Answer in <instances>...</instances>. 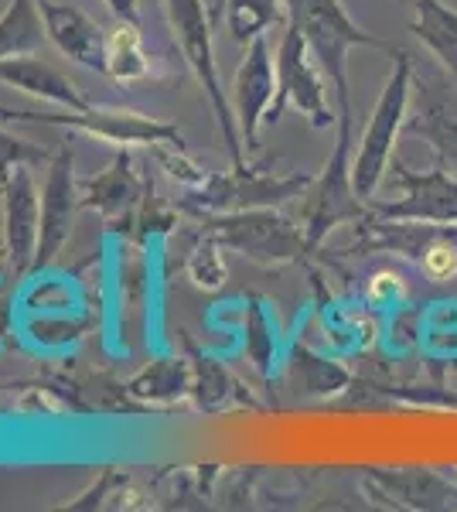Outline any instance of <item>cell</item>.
<instances>
[{"label": "cell", "mask_w": 457, "mask_h": 512, "mask_svg": "<svg viewBox=\"0 0 457 512\" xmlns=\"http://www.w3.org/2000/svg\"><path fill=\"white\" fill-rule=\"evenodd\" d=\"M0 243H4L7 277L24 284L35 270L38 239H41V192L31 175V164H21L4 178V198H0Z\"/></svg>", "instance_id": "obj_9"}, {"label": "cell", "mask_w": 457, "mask_h": 512, "mask_svg": "<svg viewBox=\"0 0 457 512\" xmlns=\"http://www.w3.org/2000/svg\"><path fill=\"white\" fill-rule=\"evenodd\" d=\"M110 7L113 21H130V24H140V0H103Z\"/></svg>", "instance_id": "obj_35"}, {"label": "cell", "mask_w": 457, "mask_h": 512, "mask_svg": "<svg viewBox=\"0 0 457 512\" xmlns=\"http://www.w3.org/2000/svg\"><path fill=\"white\" fill-rule=\"evenodd\" d=\"M151 158L161 164L164 175H168L171 181H178V185H185V188H198L205 178H209V171H205L202 164L185 151V144H154Z\"/></svg>", "instance_id": "obj_30"}, {"label": "cell", "mask_w": 457, "mask_h": 512, "mask_svg": "<svg viewBox=\"0 0 457 512\" xmlns=\"http://www.w3.org/2000/svg\"><path fill=\"white\" fill-rule=\"evenodd\" d=\"M393 72H389L386 86L372 106V117L365 123L359 151L352 158V185L355 195L369 205V198L376 195V188L382 185L389 171V161L396 158V140L400 130L406 127L410 117V93H413V55L403 48H393Z\"/></svg>", "instance_id": "obj_3"}, {"label": "cell", "mask_w": 457, "mask_h": 512, "mask_svg": "<svg viewBox=\"0 0 457 512\" xmlns=\"http://www.w3.org/2000/svg\"><path fill=\"white\" fill-rule=\"evenodd\" d=\"M185 274L198 291H219V287H226L229 263H226V256H222V243H215L212 236L198 239V243L188 250Z\"/></svg>", "instance_id": "obj_28"}, {"label": "cell", "mask_w": 457, "mask_h": 512, "mask_svg": "<svg viewBox=\"0 0 457 512\" xmlns=\"http://www.w3.org/2000/svg\"><path fill=\"white\" fill-rule=\"evenodd\" d=\"M389 175L400 185L403 198L396 202H372L369 216L430 222V226H457V178L437 164L434 171H413L400 158L389 161Z\"/></svg>", "instance_id": "obj_10"}, {"label": "cell", "mask_w": 457, "mask_h": 512, "mask_svg": "<svg viewBox=\"0 0 457 512\" xmlns=\"http://www.w3.org/2000/svg\"><path fill=\"white\" fill-rule=\"evenodd\" d=\"M48 41L38 0H7L0 11V59L38 55Z\"/></svg>", "instance_id": "obj_21"}, {"label": "cell", "mask_w": 457, "mask_h": 512, "mask_svg": "<svg viewBox=\"0 0 457 512\" xmlns=\"http://www.w3.org/2000/svg\"><path fill=\"white\" fill-rule=\"evenodd\" d=\"M365 294H369V301L379 304V308H393V304L406 294V284L396 270H379V274H372L369 291Z\"/></svg>", "instance_id": "obj_33"}, {"label": "cell", "mask_w": 457, "mask_h": 512, "mask_svg": "<svg viewBox=\"0 0 457 512\" xmlns=\"http://www.w3.org/2000/svg\"><path fill=\"white\" fill-rule=\"evenodd\" d=\"M417 263L423 277L434 280V284L457 280V226H437L434 236L423 243Z\"/></svg>", "instance_id": "obj_29"}, {"label": "cell", "mask_w": 457, "mask_h": 512, "mask_svg": "<svg viewBox=\"0 0 457 512\" xmlns=\"http://www.w3.org/2000/svg\"><path fill=\"white\" fill-rule=\"evenodd\" d=\"M226 4H229V0H209V7H212V18H222V14H226Z\"/></svg>", "instance_id": "obj_36"}, {"label": "cell", "mask_w": 457, "mask_h": 512, "mask_svg": "<svg viewBox=\"0 0 457 512\" xmlns=\"http://www.w3.org/2000/svg\"><path fill=\"white\" fill-rule=\"evenodd\" d=\"M284 18V0H229L226 4V24L229 35L249 45L253 38L267 35L273 24Z\"/></svg>", "instance_id": "obj_26"}, {"label": "cell", "mask_w": 457, "mask_h": 512, "mask_svg": "<svg viewBox=\"0 0 457 512\" xmlns=\"http://www.w3.org/2000/svg\"><path fill=\"white\" fill-rule=\"evenodd\" d=\"M21 315H62V311H82L79 284L55 274H31L18 291Z\"/></svg>", "instance_id": "obj_24"}, {"label": "cell", "mask_w": 457, "mask_h": 512, "mask_svg": "<svg viewBox=\"0 0 457 512\" xmlns=\"http://www.w3.org/2000/svg\"><path fill=\"white\" fill-rule=\"evenodd\" d=\"M41 161H52V154L28 144V140L7 134V130H0V181L11 175L14 168H21V164H41Z\"/></svg>", "instance_id": "obj_32"}, {"label": "cell", "mask_w": 457, "mask_h": 512, "mask_svg": "<svg viewBox=\"0 0 457 512\" xmlns=\"http://www.w3.org/2000/svg\"><path fill=\"white\" fill-rule=\"evenodd\" d=\"M0 198H4V181H0Z\"/></svg>", "instance_id": "obj_37"}, {"label": "cell", "mask_w": 457, "mask_h": 512, "mask_svg": "<svg viewBox=\"0 0 457 512\" xmlns=\"http://www.w3.org/2000/svg\"><path fill=\"white\" fill-rule=\"evenodd\" d=\"M41 18H45L48 41L69 62L82 69L106 72V28L89 18L82 7L65 4V0H38Z\"/></svg>", "instance_id": "obj_15"}, {"label": "cell", "mask_w": 457, "mask_h": 512, "mask_svg": "<svg viewBox=\"0 0 457 512\" xmlns=\"http://www.w3.org/2000/svg\"><path fill=\"white\" fill-rule=\"evenodd\" d=\"M352 130H338L335 151H331L328 164L311 185L314 202L307 209V243L311 250H318L324 239L331 236V229L345 226V222H362L369 216V205L355 195L352 185Z\"/></svg>", "instance_id": "obj_11"}, {"label": "cell", "mask_w": 457, "mask_h": 512, "mask_svg": "<svg viewBox=\"0 0 457 512\" xmlns=\"http://www.w3.org/2000/svg\"><path fill=\"white\" fill-rule=\"evenodd\" d=\"M79 195H82V209L99 212L106 229H120L123 233V229L137 226V212L147 195V181L134 171L127 147H120L103 175L79 181Z\"/></svg>", "instance_id": "obj_14"}, {"label": "cell", "mask_w": 457, "mask_h": 512, "mask_svg": "<svg viewBox=\"0 0 457 512\" xmlns=\"http://www.w3.org/2000/svg\"><path fill=\"white\" fill-rule=\"evenodd\" d=\"M0 82L11 89H18L24 96L45 99V103H55L62 110H86L93 106L82 89L72 82L65 72L52 69L48 62H41L38 55H14V59H0Z\"/></svg>", "instance_id": "obj_16"}, {"label": "cell", "mask_w": 457, "mask_h": 512, "mask_svg": "<svg viewBox=\"0 0 457 512\" xmlns=\"http://www.w3.org/2000/svg\"><path fill=\"white\" fill-rule=\"evenodd\" d=\"M413 35L437 59L440 69L457 76V11L444 0H413Z\"/></svg>", "instance_id": "obj_18"}, {"label": "cell", "mask_w": 457, "mask_h": 512, "mask_svg": "<svg viewBox=\"0 0 457 512\" xmlns=\"http://www.w3.org/2000/svg\"><path fill=\"white\" fill-rule=\"evenodd\" d=\"M79 209H82V195L76 178V158H72V147H58L52 161H48L45 185H41V239H38V256L31 274H45L58 260V253L65 250V243L72 236Z\"/></svg>", "instance_id": "obj_12"}, {"label": "cell", "mask_w": 457, "mask_h": 512, "mask_svg": "<svg viewBox=\"0 0 457 512\" xmlns=\"http://www.w3.org/2000/svg\"><path fill=\"white\" fill-rule=\"evenodd\" d=\"M246 332H249V359L260 366V373H270L273 366V338H270V315L263 311V304L249 301L246 311Z\"/></svg>", "instance_id": "obj_31"}, {"label": "cell", "mask_w": 457, "mask_h": 512, "mask_svg": "<svg viewBox=\"0 0 457 512\" xmlns=\"http://www.w3.org/2000/svg\"><path fill=\"white\" fill-rule=\"evenodd\" d=\"M0 123H41V127H69L76 134L106 140L113 147H147L154 144H185L174 123L157 120L140 110H113V106H86V110H14L0 106Z\"/></svg>", "instance_id": "obj_5"}, {"label": "cell", "mask_w": 457, "mask_h": 512, "mask_svg": "<svg viewBox=\"0 0 457 512\" xmlns=\"http://www.w3.org/2000/svg\"><path fill=\"white\" fill-rule=\"evenodd\" d=\"M284 24L297 28L311 48L314 62L324 69L338 96V130H352V96H348V52L352 48H386V38L355 24L342 0H284Z\"/></svg>", "instance_id": "obj_1"}, {"label": "cell", "mask_w": 457, "mask_h": 512, "mask_svg": "<svg viewBox=\"0 0 457 512\" xmlns=\"http://www.w3.org/2000/svg\"><path fill=\"white\" fill-rule=\"evenodd\" d=\"M144 492L130 475L106 468L99 475V482L89 492H82L76 502H69V509H140L144 506Z\"/></svg>", "instance_id": "obj_27"}, {"label": "cell", "mask_w": 457, "mask_h": 512, "mask_svg": "<svg viewBox=\"0 0 457 512\" xmlns=\"http://www.w3.org/2000/svg\"><path fill=\"white\" fill-rule=\"evenodd\" d=\"M127 393L147 407H168L191 393V366L181 355H161L127 383Z\"/></svg>", "instance_id": "obj_19"}, {"label": "cell", "mask_w": 457, "mask_h": 512, "mask_svg": "<svg viewBox=\"0 0 457 512\" xmlns=\"http://www.w3.org/2000/svg\"><path fill=\"white\" fill-rule=\"evenodd\" d=\"M406 134L423 137L437 154L440 168L457 178V76L447 69H417L413 65V93Z\"/></svg>", "instance_id": "obj_8"}, {"label": "cell", "mask_w": 457, "mask_h": 512, "mask_svg": "<svg viewBox=\"0 0 457 512\" xmlns=\"http://www.w3.org/2000/svg\"><path fill=\"white\" fill-rule=\"evenodd\" d=\"M372 482H379L386 495H396L410 509H440L451 506L454 499V489L444 478L437 472H420V468H410V472H382V468H376Z\"/></svg>", "instance_id": "obj_22"}, {"label": "cell", "mask_w": 457, "mask_h": 512, "mask_svg": "<svg viewBox=\"0 0 457 512\" xmlns=\"http://www.w3.org/2000/svg\"><path fill=\"white\" fill-rule=\"evenodd\" d=\"M311 185L314 175H301V171L297 175H273V171L239 164L232 171L209 175L198 188H188L185 198H178L174 209L195 219H209L239 209H277L287 198L304 195Z\"/></svg>", "instance_id": "obj_4"}, {"label": "cell", "mask_w": 457, "mask_h": 512, "mask_svg": "<svg viewBox=\"0 0 457 512\" xmlns=\"http://www.w3.org/2000/svg\"><path fill=\"white\" fill-rule=\"evenodd\" d=\"M273 96H277V62H273L267 35H260L246 45V55L236 69V79H232V106H236V123L246 154L260 151V127L267 123Z\"/></svg>", "instance_id": "obj_13"}, {"label": "cell", "mask_w": 457, "mask_h": 512, "mask_svg": "<svg viewBox=\"0 0 457 512\" xmlns=\"http://www.w3.org/2000/svg\"><path fill=\"white\" fill-rule=\"evenodd\" d=\"M154 72V62L144 48V35H140V24L130 21H113V28H106V72L113 82L130 86L140 82Z\"/></svg>", "instance_id": "obj_20"}, {"label": "cell", "mask_w": 457, "mask_h": 512, "mask_svg": "<svg viewBox=\"0 0 457 512\" xmlns=\"http://www.w3.org/2000/svg\"><path fill=\"white\" fill-rule=\"evenodd\" d=\"M93 328V315L86 308L82 311H62V315H21L18 332L24 342L35 352L45 355H62L76 349L82 338Z\"/></svg>", "instance_id": "obj_17"}, {"label": "cell", "mask_w": 457, "mask_h": 512, "mask_svg": "<svg viewBox=\"0 0 457 512\" xmlns=\"http://www.w3.org/2000/svg\"><path fill=\"white\" fill-rule=\"evenodd\" d=\"M273 62H277V96H273L267 123H277L284 117V110H297L311 127L328 130L335 123V113H331L328 103V86H324L328 76L314 62L301 31L284 24V35H280V45L273 52Z\"/></svg>", "instance_id": "obj_7"}, {"label": "cell", "mask_w": 457, "mask_h": 512, "mask_svg": "<svg viewBox=\"0 0 457 512\" xmlns=\"http://www.w3.org/2000/svg\"><path fill=\"white\" fill-rule=\"evenodd\" d=\"M14 280L11 277H0V345L7 342V338L14 335V328H18V294H14Z\"/></svg>", "instance_id": "obj_34"}, {"label": "cell", "mask_w": 457, "mask_h": 512, "mask_svg": "<svg viewBox=\"0 0 457 512\" xmlns=\"http://www.w3.org/2000/svg\"><path fill=\"white\" fill-rule=\"evenodd\" d=\"M191 396H195L198 410H209V414L229 410L236 403H253L249 393L239 386V379L215 359H205V355H195V362H191Z\"/></svg>", "instance_id": "obj_23"}, {"label": "cell", "mask_w": 457, "mask_h": 512, "mask_svg": "<svg viewBox=\"0 0 457 512\" xmlns=\"http://www.w3.org/2000/svg\"><path fill=\"white\" fill-rule=\"evenodd\" d=\"M287 383L301 396H328L342 390L348 383V373L338 362H328L311 349H304V345H294L287 362Z\"/></svg>", "instance_id": "obj_25"}, {"label": "cell", "mask_w": 457, "mask_h": 512, "mask_svg": "<svg viewBox=\"0 0 457 512\" xmlns=\"http://www.w3.org/2000/svg\"><path fill=\"white\" fill-rule=\"evenodd\" d=\"M164 11H168L174 45H178V52L185 55L188 69L195 72L198 86H202L205 99H209L215 123H219V134L226 140L232 168H239V164H246V147H243V134H239L232 99L219 79V65H215L212 7L205 4V0H164Z\"/></svg>", "instance_id": "obj_2"}, {"label": "cell", "mask_w": 457, "mask_h": 512, "mask_svg": "<svg viewBox=\"0 0 457 512\" xmlns=\"http://www.w3.org/2000/svg\"><path fill=\"white\" fill-rule=\"evenodd\" d=\"M202 236L256 263H301L311 250L307 233L277 209H239L202 219Z\"/></svg>", "instance_id": "obj_6"}]
</instances>
